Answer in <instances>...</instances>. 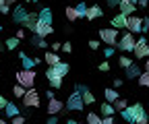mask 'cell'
Instances as JSON below:
<instances>
[{
  "mask_svg": "<svg viewBox=\"0 0 149 124\" xmlns=\"http://www.w3.org/2000/svg\"><path fill=\"white\" fill-rule=\"evenodd\" d=\"M87 124H102V118L95 112H89L87 114Z\"/></svg>",
  "mask_w": 149,
  "mask_h": 124,
  "instance_id": "29",
  "label": "cell"
},
{
  "mask_svg": "<svg viewBox=\"0 0 149 124\" xmlns=\"http://www.w3.org/2000/svg\"><path fill=\"white\" fill-rule=\"evenodd\" d=\"M48 124H60V122H58V118H56V116H50V118H48Z\"/></svg>",
  "mask_w": 149,
  "mask_h": 124,
  "instance_id": "48",
  "label": "cell"
},
{
  "mask_svg": "<svg viewBox=\"0 0 149 124\" xmlns=\"http://www.w3.org/2000/svg\"><path fill=\"white\" fill-rule=\"evenodd\" d=\"M100 37H102V42L104 44H108V48H112V46H118V29H114V27H104V29H100Z\"/></svg>",
  "mask_w": 149,
  "mask_h": 124,
  "instance_id": "2",
  "label": "cell"
},
{
  "mask_svg": "<svg viewBox=\"0 0 149 124\" xmlns=\"http://www.w3.org/2000/svg\"><path fill=\"white\" fill-rule=\"evenodd\" d=\"M68 70H70V66L66 62H60V64H56V66H48L46 77L48 79H64L68 75Z\"/></svg>",
  "mask_w": 149,
  "mask_h": 124,
  "instance_id": "4",
  "label": "cell"
},
{
  "mask_svg": "<svg viewBox=\"0 0 149 124\" xmlns=\"http://www.w3.org/2000/svg\"><path fill=\"white\" fill-rule=\"evenodd\" d=\"M44 60L48 62V66H56V64H60L62 60H60V56L58 54H56V52H46V56H44Z\"/></svg>",
  "mask_w": 149,
  "mask_h": 124,
  "instance_id": "20",
  "label": "cell"
},
{
  "mask_svg": "<svg viewBox=\"0 0 149 124\" xmlns=\"http://www.w3.org/2000/svg\"><path fill=\"white\" fill-rule=\"evenodd\" d=\"M4 114H6L8 118H15V116H19V108H17L15 103H10V101H8V105L4 108Z\"/></svg>",
  "mask_w": 149,
  "mask_h": 124,
  "instance_id": "26",
  "label": "cell"
},
{
  "mask_svg": "<svg viewBox=\"0 0 149 124\" xmlns=\"http://www.w3.org/2000/svg\"><path fill=\"white\" fill-rule=\"evenodd\" d=\"M133 54H135V58H149V42H147L145 37L137 39Z\"/></svg>",
  "mask_w": 149,
  "mask_h": 124,
  "instance_id": "7",
  "label": "cell"
},
{
  "mask_svg": "<svg viewBox=\"0 0 149 124\" xmlns=\"http://www.w3.org/2000/svg\"><path fill=\"white\" fill-rule=\"evenodd\" d=\"M27 15H29V10H27L23 4H17V6L13 8V21H15L17 25H23L25 19H27Z\"/></svg>",
  "mask_w": 149,
  "mask_h": 124,
  "instance_id": "9",
  "label": "cell"
},
{
  "mask_svg": "<svg viewBox=\"0 0 149 124\" xmlns=\"http://www.w3.org/2000/svg\"><path fill=\"white\" fill-rule=\"evenodd\" d=\"M15 0H0V6H13Z\"/></svg>",
  "mask_w": 149,
  "mask_h": 124,
  "instance_id": "46",
  "label": "cell"
},
{
  "mask_svg": "<svg viewBox=\"0 0 149 124\" xmlns=\"http://www.w3.org/2000/svg\"><path fill=\"white\" fill-rule=\"evenodd\" d=\"M137 83H139V87H149V75L143 73V75L137 79Z\"/></svg>",
  "mask_w": 149,
  "mask_h": 124,
  "instance_id": "32",
  "label": "cell"
},
{
  "mask_svg": "<svg viewBox=\"0 0 149 124\" xmlns=\"http://www.w3.org/2000/svg\"><path fill=\"white\" fill-rule=\"evenodd\" d=\"M6 105H8V99H6L4 95H0V110H4Z\"/></svg>",
  "mask_w": 149,
  "mask_h": 124,
  "instance_id": "40",
  "label": "cell"
},
{
  "mask_svg": "<svg viewBox=\"0 0 149 124\" xmlns=\"http://www.w3.org/2000/svg\"><path fill=\"white\" fill-rule=\"evenodd\" d=\"M104 97H106L108 103H114V101L118 99V91L114 89V87H112V89H106V91H104Z\"/></svg>",
  "mask_w": 149,
  "mask_h": 124,
  "instance_id": "23",
  "label": "cell"
},
{
  "mask_svg": "<svg viewBox=\"0 0 149 124\" xmlns=\"http://www.w3.org/2000/svg\"><path fill=\"white\" fill-rule=\"evenodd\" d=\"M52 19H54V15H52V10H50V8H42V10H40V21H44V23H50V25H52Z\"/></svg>",
  "mask_w": 149,
  "mask_h": 124,
  "instance_id": "24",
  "label": "cell"
},
{
  "mask_svg": "<svg viewBox=\"0 0 149 124\" xmlns=\"http://www.w3.org/2000/svg\"><path fill=\"white\" fill-rule=\"evenodd\" d=\"M37 23H40V12L33 10V12H29V15H27V19H25L23 27H25V29H29V31H35V25H37Z\"/></svg>",
  "mask_w": 149,
  "mask_h": 124,
  "instance_id": "15",
  "label": "cell"
},
{
  "mask_svg": "<svg viewBox=\"0 0 149 124\" xmlns=\"http://www.w3.org/2000/svg\"><path fill=\"white\" fill-rule=\"evenodd\" d=\"M135 44H137V39L133 37V33H130V31H126L122 37L118 39V48H120L122 52H133V50H135Z\"/></svg>",
  "mask_w": 149,
  "mask_h": 124,
  "instance_id": "6",
  "label": "cell"
},
{
  "mask_svg": "<svg viewBox=\"0 0 149 124\" xmlns=\"http://www.w3.org/2000/svg\"><path fill=\"white\" fill-rule=\"evenodd\" d=\"M0 124H6V122H4V120H2V118H0Z\"/></svg>",
  "mask_w": 149,
  "mask_h": 124,
  "instance_id": "54",
  "label": "cell"
},
{
  "mask_svg": "<svg viewBox=\"0 0 149 124\" xmlns=\"http://www.w3.org/2000/svg\"><path fill=\"white\" fill-rule=\"evenodd\" d=\"M120 114H122V118H124L128 124H135V122L145 114V110H143V105H141V103H133V105H128L126 110H122Z\"/></svg>",
  "mask_w": 149,
  "mask_h": 124,
  "instance_id": "1",
  "label": "cell"
},
{
  "mask_svg": "<svg viewBox=\"0 0 149 124\" xmlns=\"http://www.w3.org/2000/svg\"><path fill=\"white\" fill-rule=\"evenodd\" d=\"M40 93L35 91V87L33 89H27V93L23 95V108H29V110H35V108H40Z\"/></svg>",
  "mask_w": 149,
  "mask_h": 124,
  "instance_id": "5",
  "label": "cell"
},
{
  "mask_svg": "<svg viewBox=\"0 0 149 124\" xmlns=\"http://www.w3.org/2000/svg\"><path fill=\"white\" fill-rule=\"evenodd\" d=\"M100 112H102V116L106 118V116H114V105H112V103H108V101H104L102 105H100Z\"/></svg>",
  "mask_w": 149,
  "mask_h": 124,
  "instance_id": "21",
  "label": "cell"
},
{
  "mask_svg": "<svg viewBox=\"0 0 149 124\" xmlns=\"http://www.w3.org/2000/svg\"><path fill=\"white\" fill-rule=\"evenodd\" d=\"M83 97H81V93L79 91H72L70 95H68V99H66V110H83Z\"/></svg>",
  "mask_w": 149,
  "mask_h": 124,
  "instance_id": "8",
  "label": "cell"
},
{
  "mask_svg": "<svg viewBox=\"0 0 149 124\" xmlns=\"http://www.w3.org/2000/svg\"><path fill=\"white\" fill-rule=\"evenodd\" d=\"M124 75H126V79H128V81H135V79H139V77L143 75V70H141V66H139V64H135V62H133L128 68H124Z\"/></svg>",
  "mask_w": 149,
  "mask_h": 124,
  "instance_id": "16",
  "label": "cell"
},
{
  "mask_svg": "<svg viewBox=\"0 0 149 124\" xmlns=\"http://www.w3.org/2000/svg\"><path fill=\"white\" fill-rule=\"evenodd\" d=\"M100 70H102V73H108V70H110V62H100Z\"/></svg>",
  "mask_w": 149,
  "mask_h": 124,
  "instance_id": "38",
  "label": "cell"
},
{
  "mask_svg": "<svg viewBox=\"0 0 149 124\" xmlns=\"http://www.w3.org/2000/svg\"><path fill=\"white\" fill-rule=\"evenodd\" d=\"M126 19H128V17L126 15H122V12H118L116 17H114V19H112V27H114V29H122V27H126Z\"/></svg>",
  "mask_w": 149,
  "mask_h": 124,
  "instance_id": "18",
  "label": "cell"
},
{
  "mask_svg": "<svg viewBox=\"0 0 149 124\" xmlns=\"http://www.w3.org/2000/svg\"><path fill=\"white\" fill-rule=\"evenodd\" d=\"M13 124H25V116H21V114L15 116V118H13Z\"/></svg>",
  "mask_w": 149,
  "mask_h": 124,
  "instance_id": "36",
  "label": "cell"
},
{
  "mask_svg": "<svg viewBox=\"0 0 149 124\" xmlns=\"http://www.w3.org/2000/svg\"><path fill=\"white\" fill-rule=\"evenodd\" d=\"M0 12H2V15H6V12H10V6H0Z\"/></svg>",
  "mask_w": 149,
  "mask_h": 124,
  "instance_id": "50",
  "label": "cell"
},
{
  "mask_svg": "<svg viewBox=\"0 0 149 124\" xmlns=\"http://www.w3.org/2000/svg\"><path fill=\"white\" fill-rule=\"evenodd\" d=\"M31 46H35V48H42V50H46V48H48V42H46L44 37H37V35H33V37H31Z\"/></svg>",
  "mask_w": 149,
  "mask_h": 124,
  "instance_id": "25",
  "label": "cell"
},
{
  "mask_svg": "<svg viewBox=\"0 0 149 124\" xmlns=\"http://www.w3.org/2000/svg\"><path fill=\"white\" fill-rule=\"evenodd\" d=\"M74 89H77L79 93H81V97H83V103L85 105H91V103H95V97H93V93L89 91V87H81V85H74Z\"/></svg>",
  "mask_w": 149,
  "mask_h": 124,
  "instance_id": "13",
  "label": "cell"
},
{
  "mask_svg": "<svg viewBox=\"0 0 149 124\" xmlns=\"http://www.w3.org/2000/svg\"><path fill=\"white\" fill-rule=\"evenodd\" d=\"M17 83L19 85H23L25 89H33V85H35V73L33 70H19L17 73Z\"/></svg>",
  "mask_w": 149,
  "mask_h": 124,
  "instance_id": "3",
  "label": "cell"
},
{
  "mask_svg": "<svg viewBox=\"0 0 149 124\" xmlns=\"http://www.w3.org/2000/svg\"><path fill=\"white\" fill-rule=\"evenodd\" d=\"M64 108H66L64 101L56 99V97H54V99H48V114H50V116H58Z\"/></svg>",
  "mask_w": 149,
  "mask_h": 124,
  "instance_id": "11",
  "label": "cell"
},
{
  "mask_svg": "<svg viewBox=\"0 0 149 124\" xmlns=\"http://www.w3.org/2000/svg\"><path fill=\"white\" fill-rule=\"evenodd\" d=\"M122 85H124L122 79H114V89H118V87H122Z\"/></svg>",
  "mask_w": 149,
  "mask_h": 124,
  "instance_id": "47",
  "label": "cell"
},
{
  "mask_svg": "<svg viewBox=\"0 0 149 124\" xmlns=\"http://www.w3.org/2000/svg\"><path fill=\"white\" fill-rule=\"evenodd\" d=\"M60 48H62V46H60L58 42H54V44H52V50H54V52H56V50H60Z\"/></svg>",
  "mask_w": 149,
  "mask_h": 124,
  "instance_id": "51",
  "label": "cell"
},
{
  "mask_svg": "<svg viewBox=\"0 0 149 124\" xmlns=\"http://www.w3.org/2000/svg\"><path fill=\"white\" fill-rule=\"evenodd\" d=\"M54 31V27L50 25V23H44V21H40V23H37L35 25V31H33V35H37V37H48V35Z\"/></svg>",
  "mask_w": 149,
  "mask_h": 124,
  "instance_id": "12",
  "label": "cell"
},
{
  "mask_svg": "<svg viewBox=\"0 0 149 124\" xmlns=\"http://www.w3.org/2000/svg\"><path fill=\"white\" fill-rule=\"evenodd\" d=\"M141 33H149V17H145V19H143V29H141Z\"/></svg>",
  "mask_w": 149,
  "mask_h": 124,
  "instance_id": "35",
  "label": "cell"
},
{
  "mask_svg": "<svg viewBox=\"0 0 149 124\" xmlns=\"http://www.w3.org/2000/svg\"><path fill=\"white\" fill-rule=\"evenodd\" d=\"M126 29H128L130 33H141V29H143V19H141V17L130 15L128 19H126Z\"/></svg>",
  "mask_w": 149,
  "mask_h": 124,
  "instance_id": "10",
  "label": "cell"
},
{
  "mask_svg": "<svg viewBox=\"0 0 149 124\" xmlns=\"http://www.w3.org/2000/svg\"><path fill=\"white\" fill-rule=\"evenodd\" d=\"M66 124H79L77 120H66Z\"/></svg>",
  "mask_w": 149,
  "mask_h": 124,
  "instance_id": "53",
  "label": "cell"
},
{
  "mask_svg": "<svg viewBox=\"0 0 149 124\" xmlns=\"http://www.w3.org/2000/svg\"><path fill=\"white\" fill-rule=\"evenodd\" d=\"M74 8H77V12H79V17H85V12H87V8H89V6H87L85 2H79L77 6H74Z\"/></svg>",
  "mask_w": 149,
  "mask_h": 124,
  "instance_id": "33",
  "label": "cell"
},
{
  "mask_svg": "<svg viewBox=\"0 0 149 124\" xmlns=\"http://www.w3.org/2000/svg\"><path fill=\"white\" fill-rule=\"evenodd\" d=\"M19 42H21V39H17L15 35H13V37H8V39L4 42V46H6V50H15V48L19 46Z\"/></svg>",
  "mask_w": 149,
  "mask_h": 124,
  "instance_id": "30",
  "label": "cell"
},
{
  "mask_svg": "<svg viewBox=\"0 0 149 124\" xmlns=\"http://www.w3.org/2000/svg\"><path fill=\"white\" fill-rule=\"evenodd\" d=\"M21 2H31V0H21Z\"/></svg>",
  "mask_w": 149,
  "mask_h": 124,
  "instance_id": "55",
  "label": "cell"
},
{
  "mask_svg": "<svg viewBox=\"0 0 149 124\" xmlns=\"http://www.w3.org/2000/svg\"><path fill=\"white\" fill-rule=\"evenodd\" d=\"M31 2H37V0H31Z\"/></svg>",
  "mask_w": 149,
  "mask_h": 124,
  "instance_id": "57",
  "label": "cell"
},
{
  "mask_svg": "<svg viewBox=\"0 0 149 124\" xmlns=\"http://www.w3.org/2000/svg\"><path fill=\"white\" fill-rule=\"evenodd\" d=\"M102 124H114V118H112V116H106V118H102Z\"/></svg>",
  "mask_w": 149,
  "mask_h": 124,
  "instance_id": "45",
  "label": "cell"
},
{
  "mask_svg": "<svg viewBox=\"0 0 149 124\" xmlns=\"http://www.w3.org/2000/svg\"><path fill=\"white\" fill-rule=\"evenodd\" d=\"M112 105H114V110H118V112H122V110H126L128 108V101L126 99H122V97H118L114 103H112Z\"/></svg>",
  "mask_w": 149,
  "mask_h": 124,
  "instance_id": "27",
  "label": "cell"
},
{
  "mask_svg": "<svg viewBox=\"0 0 149 124\" xmlns=\"http://www.w3.org/2000/svg\"><path fill=\"white\" fill-rule=\"evenodd\" d=\"M13 93H15V97H19V99H23V95L27 93V89H25L23 85H19V83H17V85L13 87Z\"/></svg>",
  "mask_w": 149,
  "mask_h": 124,
  "instance_id": "28",
  "label": "cell"
},
{
  "mask_svg": "<svg viewBox=\"0 0 149 124\" xmlns=\"http://www.w3.org/2000/svg\"><path fill=\"white\" fill-rule=\"evenodd\" d=\"M104 56H106V58L114 56V48H106V50H104Z\"/></svg>",
  "mask_w": 149,
  "mask_h": 124,
  "instance_id": "42",
  "label": "cell"
},
{
  "mask_svg": "<svg viewBox=\"0 0 149 124\" xmlns=\"http://www.w3.org/2000/svg\"><path fill=\"white\" fill-rule=\"evenodd\" d=\"M97 17H104V10H102L97 4H93V6H89V8H87V12H85V19L93 21V19H97Z\"/></svg>",
  "mask_w": 149,
  "mask_h": 124,
  "instance_id": "17",
  "label": "cell"
},
{
  "mask_svg": "<svg viewBox=\"0 0 149 124\" xmlns=\"http://www.w3.org/2000/svg\"><path fill=\"white\" fill-rule=\"evenodd\" d=\"M137 4H139V0H120L118 8H120V12H122V15L130 17V15H133V10H135V6H137Z\"/></svg>",
  "mask_w": 149,
  "mask_h": 124,
  "instance_id": "14",
  "label": "cell"
},
{
  "mask_svg": "<svg viewBox=\"0 0 149 124\" xmlns=\"http://www.w3.org/2000/svg\"><path fill=\"white\" fill-rule=\"evenodd\" d=\"M89 48H91V50H97V48H100V42H97V39H89Z\"/></svg>",
  "mask_w": 149,
  "mask_h": 124,
  "instance_id": "41",
  "label": "cell"
},
{
  "mask_svg": "<svg viewBox=\"0 0 149 124\" xmlns=\"http://www.w3.org/2000/svg\"><path fill=\"white\" fill-rule=\"evenodd\" d=\"M139 6H141V8H147V6H149V0H139Z\"/></svg>",
  "mask_w": 149,
  "mask_h": 124,
  "instance_id": "49",
  "label": "cell"
},
{
  "mask_svg": "<svg viewBox=\"0 0 149 124\" xmlns=\"http://www.w3.org/2000/svg\"><path fill=\"white\" fill-rule=\"evenodd\" d=\"M0 31H2V25H0Z\"/></svg>",
  "mask_w": 149,
  "mask_h": 124,
  "instance_id": "56",
  "label": "cell"
},
{
  "mask_svg": "<svg viewBox=\"0 0 149 124\" xmlns=\"http://www.w3.org/2000/svg\"><path fill=\"white\" fill-rule=\"evenodd\" d=\"M46 95H48V99H54V91H50V89H48V91H46Z\"/></svg>",
  "mask_w": 149,
  "mask_h": 124,
  "instance_id": "52",
  "label": "cell"
},
{
  "mask_svg": "<svg viewBox=\"0 0 149 124\" xmlns=\"http://www.w3.org/2000/svg\"><path fill=\"white\" fill-rule=\"evenodd\" d=\"M106 4H108L110 8H116V6L120 4V0H106Z\"/></svg>",
  "mask_w": 149,
  "mask_h": 124,
  "instance_id": "39",
  "label": "cell"
},
{
  "mask_svg": "<svg viewBox=\"0 0 149 124\" xmlns=\"http://www.w3.org/2000/svg\"><path fill=\"white\" fill-rule=\"evenodd\" d=\"M19 58H21V62H23V68H25V70H33V66L37 64V60H35V58H29L25 52H21V54H19Z\"/></svg>",
  "mask_w": 149,
  "mask_h": 124,
  "instance_id": "19",
  "label": "cell"
},
{
  "mask_svg": "<svg viewBox=\"0 0 149 124\" xmlns=\"http://www.w3.org/2000/svg\"><path fill=\"white\" fill-rule=\"evenodd\" d=\"M147 122H149V118H147V114H143V116H141V118H139L135 124H147Z\"/></svg>",
  "mask_w": 149,
  "mask_h": 124,
  "instance_id": "44",
  "label": "cell"
},
{
  "mask_svg": "<svg viewBox=\"0 0 149 124\" xmlns=\"http://www.w3.org/2000/svg\"><path fill=\"white\" fill-rule=\"evenodd\" d=\"M48 81H50L52 89H60V87H62V79H48Z\"/></svg>",
  "mask_w": 149,
  "mask_h": 124,
  "instance_id": "34",
  "label": "cell"
},
{
  "mask_svg": "<svg viewBox=\"0 0 149 124\" xmlns=\"http://www.w3.org/2000/svg\"><path fill=\"white\" fill-rule=\"evenodd\" d=\"M25 31H27L25 27H21V29H17V35H15V37H17V39H23V37H25Z\"/></svg>",
  "mask_w": 149,
  "mask_h": 124,
  "instance_id": "37",
  "label": "cell"
},
{
  "mask_svg": "<svg viewBox=\"0 0 149 124\" xmlns=\"http://www.w3.org/2000/svg\"><path fill=\"white\" fill-rule=\"evenodd\" d=\"M62 50L66 52V54H70V52H72V46H70V42H66V44H62Z\"/></svg>",
  "mask_w": 149,
  "mask_h": 124,
  "instance_id": "43",
  "label": "cell"
},
{
  "mask_svg": "<svg viewBox=\"0 0 149 124\" xmlns=\"http://www.w3.org/2000/svg\"><path fill=\"white\" fill-rule=\"evenodd\" d=\"M64 12H66V19H68L70 23H74L77 19H81V17H79V12H77V8H74V6H66V8H64Z\"/></svg>",
  "mask_w": 149,
  "mask_h": 124,
  "instance_id": "22",
  "label": "cell"
},
{
  "mask_svg": "<svg viewBox=\"0 0 149 124\" xmlns=\"http://www.w3.org/2000/svg\"><path fill=\"white\" fill-rule=\"evenodd\" d=\"M118 64H120L122 68H128L130 64H133V58H128V56H120V58H118Z\"/></svg>",
  "mask_w": 149,
  "mask_h": 124,
  "instance_id": "31",
  "label": "cell"
}]
</instances>
